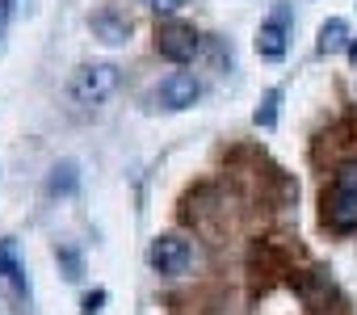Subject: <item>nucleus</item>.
<instances>
[{
	"instance_id": "1",
	"label": "nucleus",
	"mask_w": 357,
	"mask_h": 315,
	"mask_svg": "<svg viewBox=\"0 0 357 315\" xmlns=\"http://www.w3.org/2000/svg\"><path fill=\"white\" fill-rule=\"evenodd\" d=\"M118 89V68L114 63H84L72 72L68 80V97L72 105H84V109H97L101 101H109Z\"/></svg>"
},
{
	"instance_id": "2",
	"label": "nucleus",
	"mask_w": 357,
	"mask_h": 315,
	"mask_svg": "<svg viewBox=\"0 0 357 315\" xmlns=\"http://www.w3.org/2000/svg\"><path fill=\"white\" fill-rule=\"evenodd\" d=\"M328 223H332L336 231L357 227V160H344V164H336V173H332Z\"/></svg>"
},
{
	"instance_id": "3",
	"label": "nucleus",
	"mask_w": 357,
	"mask_h": 315,
	"mask_svg": "<svg viewBox=\"0 0 357 315\" xmlns=\"http://www.w3.org/2000/svg\"><path fill=\"white\" fill-rule=\"evenodd\" d=\"M198 97H202V84H198V76H194V72H168V76L151 89L155 109H168V114L190 109Z\"/></svg>"
},
{
	"instance_id": "4",
	"label": "nucleus",
	"mask_w": 357,
	"mask_h": 315,
	"mask_svg": "<svg viewBox=\"0 0 357 315\" xmlns=\"http://www.w3.org/2000/svg\"><path fill=\"white\" fill-rule=\"evenodd\" d=\"M155 51L168 63H190L198 55V30L185 22H160L155 26Z\"/></svg>"
},
{
	"instance_id": "5",
	"label": "nucleus",
	"mask_w": 357,
	"mask_h": 315,
	"mask_svg": "<svg viewBox=\"0 0 357 315\" xmlns=\"http://www.w3.org/2000/svg\"><path fill=\"white\" fill-rule=\"evenodd\" d=\"M151 265H155V273H168V277H181L185 269H190V261H194V248H190V240H181V236H155L151 240Z\"/></svg>"
},
{
	"instance_id": "6",
	"label": "nucleus",
	"mask_w": 357,
	"mask_h": 315,
	"mask_svg": "<svg viewBox=\"0 0 357 315\" xmlns=\"http://www.w3.org/2000/svg\"><path fill=\"white\" fill-rule=\"evenodd\" d=\"M257 55H261V59H282V55H286V9H278L273 22L261 26V34H257Z\"/></svg>"
},
{
	"instance_id": "7",
	"label": "nucleus",
	"mask_w": 357,
	"mask_h": 315,
	"mask_svg": "<svg viewBox=\"0 0 357 315\" xmlns=\"http://www.w3.org/2000/svg\"><path fill=\"white\" fill-rule=\"evenodd\" d=\"M93 30L101 34V43H126L130 38V22L118 17V13H97L93 17Z\"/></svg>"
},
{
	"instance_id": "8",
	"label": "nucleus",
	"mask_w": 357,
	"mask_h": 315,
	"mask_svg": "<svg viewBox=\"0 0 357 315\" xmlns=\"http://www.w3.org/2000/svg\"><path fill=\"white\" fill-rule=\"evenodd\" d=\"M344 47H349V26H344L340 17H328V22L319 26V51L332 55V51H344Z\"/></svg>"
},
{
	"instance_id": "9",
	"label": "nucleus",
	"mask_w": 357,
	"mask_h": 315,
	"mask_svg": "<svg viewBox=\"0 0 357 315\" xmlns=\"http://www.w3.org/2000/svg\"><path fill=\"white\" fill-rule=\"evenodd\" d=\"M0 282H9L17 294L26 290V273H22V265L13 256V244H0Z\"/></svg>"
},
{
	"instance_id": "10",
	"label": "nucleus",
	"mask_w": 357,
	"mask_h": 315,
	"mask_svg": "<svg viewBox=\"0 0 357 315\" xmlns=\"http://www.w3.org/2000/svg\"><path fill=\"white\" fill-rule=\"evenodd\" d=\"M47 190H51V194H72V190H76V164H55Z\"/></svg>"
},
{
	"instance_id": "11",
	"label": "nucleus",
	"mask_w": 357,
	"mask_h": 315,
	"mask_svg": "<svg viewBox=\"0 0 357 315\" xmlns=\"http://www.w3.org/2000/svg\"><path fill=\"white\" fill-rule=\"evenodd\" d=\"M278 101H282L278 93H269V97H265V105L257 109V126H273V122H278Z\"/></svg>"
},
{
	"instance_id": "12",
	"label": "nucleus",
	"mask_w": 357,
	"mask_h": 315,
	"mask_svg": "<svg viewBox=\"0 0 357 315\" xmlns=\"http://www.w3.org/2000/svg\"><path fill=\"white\" fill-rule=\"evenodd\" d=\"M143 5H151L155 13H172V9H181L185 0H143Z\"/></svg>"
},
{
	"instance_id": "13",
	"label": "nucleus",
	"mask_w": 357,
	"mask_h": 315,
	"mask_svg": "<svg viewBox=\"0 0 357 315\" xmlns=\"http://www.w3.org/2000/svg\"><path fill=\"white\" fill-rule=\"evenodd\" d=\"M101 302H105V294H101V290H97V294H89V298H84V315L101 311Z\"/></svg>"
},
{
	"instance_id": "14",
	"label": "nucleus",
	"mask_w": 357,
	"mask_h": 315,
	"mask_svg": "<svg viewBox=\"0 0 357 315\" xmlns=\"http://www.w3.org/2000/svg\"><path fill=\"white\" fill-rule=\"evenodd\" d=\"M9 17H13V0H0V30H5Z\"/></svg>"
},
{
	"instance_id": "15",
	"label": "nucleus",
	"mask_w": 357,
	"mask_h": 315,
	"mask_svg": "<svg viewBox=\"0 0 357 315\" xmlns=\"http://www.w3.org/2000/svg\"><path fill=\"white\" fill-rule=\"evenodd\" d=\"M349 59H353V63H357V43H349Z\"/></svg>"
}]
</instances>
